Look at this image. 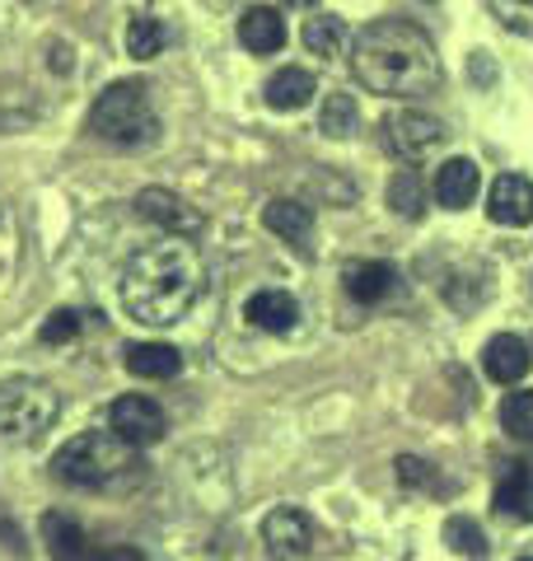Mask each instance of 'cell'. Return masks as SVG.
Returning a JSON list of instances; mask_svg holds the SVG:
<instances>
[{
	"label": "cell",
	"mask_w": 533,
	"mask_h": 561,
	"mask_svg": "<svg viewBox=\"0 0 533 561\" xmlns=\"http://www.w3.org/2000/svg\"><path fill=\"white\" fill-rule=\"evenodd\" d=\"M197 295H202V257L178 234H165L122 267V305H127L136 323L169 328L197 305Z\"/></svg>",
	"instance_id": "1"
},
{
	"label": "cell",
	"mask_w": 533,
	"mask_h": 561,
	"mask_svg": "<svg viewBox=\"0 0 533 561\" xmlns=\"http://www.w3.org/2000/svg\"><path fill=\"white\" fill-rule=\"evenodd\" d=\"M351 66H355V76H361L365 90L388 94V99H417V94H431L440 84L435 43L402 20H379V24L361 28Z\"/></svg>",
	"instance_id": "2"
},
{
	"label": "cell",
	"mask_w": 533,
	"mask_h": 561,
	"mask_svg": "<svg viewBox=\"0 0 533 561\" xmlns=\"http://www.w3.org/2000/svg\"><path fill=\"white\" fill-rule=\"evenodd\" d=\"M52 472L66 486L109 491V486H127L132 478H140V463H136V449L127 440H117L113 431H84L52 454Z\"/></svg>",
	"instance_id": "3"
},
{
	"label": "cell",
	"mask_w": 533,
	"mask_h": 561,
	"mask_svg": "<svg viewBox=\"0 0 533 561\" xmlns=\"http://www.w3.org/2000/svg\"><path fill=\"white\" fill-rule=\"evenodd\" d=\"M89 131L113 140V146H146L159 131V117L150 108V90L140 80H117L99 94L94 113H89Z\"/></svg>",
	"instance_id": "4"
},
{
	"label": "cell",
	"mask_w": 533,
	"mask_h": 561,
	"mask_svg": "<svg viewBox=\"0 0 533 561\" xmlns=\"http://www.w3.org/2000/svg\"><path fill=\"white\" fill-rule=\"evenodd\" d=\"M61 416V393L43 379H5L0 383V440H38Z\"/></svg>",
	"instance_id": "5"
},
{
	"label": "cell",
	"mask_w": 533,
	"mask_h": 561,
	"mask_svg": "<svg viewBox=\"0 0 533 561\" xmlns=\"http://www.w3.org/2000/svg\"><path fill=\"white\" fill-rule=\"evenodd\" d=\"M109 431L117 435V440H127L132 449H150V445L165 440V412H159L155 398L127 393L109 408Z\"/></svg>",
	"instance_id": "6"
},
{
	"label": "cell",
	"mask_w": 533,
	"mask_h": 561,
	"mask_svg": "<svg viewBox=\"0 0 533 561\" xmlns=\"http://www.w3.org/2000/svg\"><path fill=\"white\" fill-rule=\"evenodd\" d=\"M384 131H388V146H394L402 160H431V154L444 146V127L431 113H417V108L388 113Z\"/></svg>",
	"instance_id": "7"
},
{
	"label": "cell",
	"mask_w": 533,
	"mask_h": 561,
	"mask_svg": "<svg viewBox=\"0 0 533 561\" xmlns=\"http://www.w3.org/2000/svg\"><path fill=\"white\" fill-rule=\"evenodd\" d=\"M136 210L146 216L150 225H159L165 234H178V239H192V234H202V210L197 206H188L178 192H169V187H146L136 197Z\"/></svg>",
	"instance_id": "8"
},
{
	"label": "cell",
	"mask_w": 533,
	"mask_h": 561,
	"mask_svg": "<svg viewBox=\"0 0 533 561\" xmlns=\"http://www.w3.org/2000/svg\"><path fill=\"white\" fill-rule=\"evenodd\" d=\"M262 542L272 557H305L314 548V519L295 505H281L262 519Z\"/></svg>",
	"instance_id": "9"
},
{
	"label": "cell",
	"mask_w": 533,
	"mask_h": 561,
	"mask_svg": "<svg viewBox=\"0 0 533 561\" xmlns=\"http://www.w3.org/2000/svg\"><path fill=\"white\" fill-rule=\"evenodd\" d=\"M487 216L496 225H510V230H520V225L533 220V183L524 179V173H501V179L491 183Z\"/></svg>",
	"instance_id": "10"
},
{
	"label": "cell",
	"mask_w": 533,
	"mask_h": 561,
	"mask_svg": "<svg viewBox=\"0 0 533 561\" xmlns=\"http://www.w3.org/2000/svg\"><path fill=\"white\" fill-rule=\"evenodd\" d=\"M529 365H533V356H529L524 337H514V332H496V337L483 346V370H487V379L506 383V389L529 375Z\"/></svg>",
	"instance_id": "11"
},
{
	"label": "cell",
	"mask_w": 533,
	"mask_h": 561,
	"mask_svg": "<svg viewBox=\"0 0 533 561\" xmlns=\"http://www.w3.org/2000/svg\"><path fill=\"white\" fill-rule=\"evenodd\" d=\"M243 319L253 328H262V332L286 337V332L299 328V305H295V295H286V290H258L253 300L243 305Z\"/></svg>",
	"instance_id": "12"
},
{
	"label": "cell",
	"mask_w": 533,
	"mask_h": 561,
	"mask_svg": "<svg viewBox=\"0 0 533 561\" xmlns=\"http://www.w3.org/2000/svg\"><path fill=\"white\" fill-rule=\"evenodd\" d=\"M239 43L258 57H272V51L286 47V20L272 5H248L239 14Z\"/></svg>",
	"instance_id": "13"
},
{
	"label": "cell",
	"mask_w": 533,
	"mask_h": 561,
	"mask_svg": "<svg viewBox=\"0 0 533 561\" xmlns=\"http://www.w3.org/2000/svg\"><path fill=\"white\" fill-rule=\"evenodd\" d=\"M477 187H483V169H477L473 160H444L435 169V202L444 210H464L473 206Z\"/></svg>",
	"instance_id": "14"
},
{
	"label": "cell",
	"mask_w": 533,
	"mask_h": 561,
	"mask_svg": "<svg viewBox=\"0 0 533 561\" xmlns=\"http://www.w3.org/2000/svg\"><path fill=\"white\" fill-rule=\"evenodd\" d=\"M43 542H47V552H52V561H94L99 557V548L89 542V534L80 529L70 515H43Z\"/></svg>",
	"instance_id": "15"
},
{
	"label": "cell",
	"mask_w": 533,
	"mask_h": 561,
	"mask_svg": "<svg viewBox=\"0 0 533 561\" xmlns=\"http://www.w3.org/2000/svg\"><path fill=\"white\" fill-rule=\"evenodd\" d=\"M342 286H347L351 300L379 305V300H388V295L398 290V272L388 267V262H351V267L342 272Z\"/></svg>",
	"instance_id": "16"
},
{
	"label": "cell",
	"mask_w": 533,
	"mask_h": 561,
	"mask_svg": "<svg viewBox=\"0 0 533 561\" xmlns=\"http://www.w3.org/2000/svg\"><path fill=\"white\" fill-rule=\"evenodd\" d=\"M266 108H276V113H299L305 103L318 94V84L309 70H299V66H286V70H276L272 80H266Z\"/></svg>",
	"instance_id": "17"
},
{
	"label": "cell",
	"mask_w": 533,
	"mask_h": 561,
	"mask_svg": "<svg viewBox=\"0 0 533 561\" xmlns=\"http://www.w3.org/2000/svg\"><path fill=\"white\" fill-rule=\"evenodd\" d=\"M262 225H266V230H272L276 239H286V243H309V234H314V210H309L305 202L276 197V202H266Z\"/></svg>",
	"instance_id": "18"
},
{
	"label": "cell",
	"mask_w": 533,
	"mask_h": 561,
	"mask_svg": "<svg viewBox=\"0 0 533 561\" xmlns=\"http://www.w3.org/2000/svg\"><path fill=\"white\" fill-rule=\"evenodd\" d=\"M496 511L533 524V463H510L501 486H496Z\"/></svg>",
	"instance_id": "19"
},
{
	"label": "cell",
	"mask_w": 533,
	"mask_h": 561,
	"mask_svg": "<svg viewBox=\"0 0 533 561\" xmlns=\"http://www.w3.org/2000/svg\"><path fill=\"white\" fill-rule=\"evenodd\" d=\"M127 370L136 379H173L183 370V356L165 342H140V346H127Z\"/></svg>",
	"instance_id": "20"
},
{
	"label": "cell",
	"mask_w": 533,
	"mask_h": 561,
	"mask_svg": "<svg viewBox=\"0 0 533 561\" xmlns=\"http://www.w3.org/2000/svg\"><path fill=\"white\" fill-rule=\"evenodd\" d=\"M355 127H361V108H355V99L351 94H328L324 113H318V131L332 136V140H347Z\"/></svg>",
	"instance_id": "21"
},
{
	"label": "cell",
	"mask_w": 533,
	"mask_h": 561,
	"mask_svg": "<svg viewBox=\"0 0 533 561\" xmlns=\"http://www.w3.org/2000/svg\"><path fill=\"white\" fill-rule=\"evenodd\" d=\"M444 542H450V552L473 557V561H487V552H491L483 524H473L468 515H454L450 524H444Z\"/></svg>",
	"instance_id": "22"
},
{
	"label": "cell",
	"mask_w": 533,
	"mask_h": 561,
	"mask_svg": "<svg viewBox=\"0 0 533 561\" xmlns=\"http://www.w3.org/2000/svg\"><path fill=\"white\" fill-rule=\"evenodd\" d=\"M165 43H169V28L159 24V20H150V14L132 20V28H127V51H132L136 61H155L159 51H165Z\"/></svg>",
	"instance_id": "23"
},
{
	"label": "cell",
	"mask_w": 533,
	"mask_h": 561,
	"mask_svg": "<svg viewBox=\"0 0 533 561\" xmlns=\"http://www.w3.org/2000/svg\"><path fill=\"white\" fill-rule=\"evenodd\" d=\"M342 43H347V28H342V20L337 14H318V20H309L305 24V47L314 51V57H337L342 51Z\"/></svg>",
	"instance_id": "24"
},
{
	"label": "cell",
	"mask_w": 533,
	"mask_h": 561,
	"mask_svg": "<svg viewBox=\"0 0 533 561\" xmlns=\"http://www.w3.org/2000/svg\"><path fill=\"white\" fill-rule=\"evenodd\" d=\"M388 206L398 210V216H407V220H417L421 216V206H426V187H421V179L412 169H402L394 183H388Z\"/></svg>",
	"instance_id": "25"
},
{
	"label": "cell",
	"mask_w": 533,
	"mask_h": 561,
	"mask_svg": "<svg viewBox=\"0 0 533 561\" xmlns=\"http://www.w3.org/2000/svg\"><path fill=\"white\" fill-rule=\"evenodd\" d=\"M501 426L514 435V440L533 445V389L510 393V398L501 402Z\"/></svg>",
	"instance_id": "26"
},
{
	"label": "cell",
	"mask_w": 533,
	"mask_h": 561,
	"mask_svg": "<svg viewBox=\"0 0 533 561\" xmlns=\"http://www.w3.org/2000/svg\"><path fill=\"white\" fill-rule=\"evenodd\" d=\"M487 5H491V14L510 33H524V38H533V0H487Z\"/></svg>",
	"instance_id": "27"
},
{
	"label": "cell",
	"mask_w": 533,
	"mask_h": 561,
	"mask_svg": "<svg viewBox=\"0 0 533 561\" xmlns=\"http://www.w3.org/2000/svg\"><path fill=\"white\" fill-rule=\"evenodd\" d=\"M80 332V313L76 309H57V313H47V323L38 328V337L47 346H57V342H70Z\"/></svg>",
	"instance_id": "28"
},
{
	"label": "cell",
	"mask_w": 533,
	"mask_h": 561,
	"mask_svg": "<svg viewBox=\"0 0 533 561\" xmlns=\"http://www.w3.org/2000/svg\"><path fill=\"white\" fill-rule=\"evenodd\" d=\"M394 468H398V482H402V486H440L435 468H431V463H421V459H412V454H402Z\"/></svg>",
	"instance_id": "29"
},
{
	"label": "cell",
	"mask_w": 533,
	"mask_h": 561,
	"mask_svg": "<svg viewBox=\"0 0 533 561\" xmlns=\"http://www.w3.org/2000/svg\"><path fill=\"white\" fill-rule=\"evenodd\" d=\"M94 561H140V552L136 548H99Z\"/></svg>",
	"instance_id": "30"
},
{
	"label": "cell",
	"mask_w": 533,
	"mask_h": 561,
	"mask_svg": "<svg viewBox=\"0 0 533 561\" xmlns=\"http://www.w3.org/2000/svg\"><path fill=\"white\" fill-rule=\"evenodd\" d=\"M286 5H295V10H314L318 0H286Z\"/></svg>",
	"instance_id": "31"
},
{
	"label": "cell",
	"mask_w": 533,
	"mask_h": 561,
	"mask_svg": "<svg viewBox=\"0 0 533 561\" xmlns=\"http://www.w3.org/2000/svg\"><path fill=\"white\" fill-rule=\"evenodd\" d=\"M520 561H533V557H520Z\"/></svg>",
	"instance_id": "32"
}]
</instances>
